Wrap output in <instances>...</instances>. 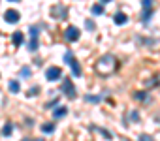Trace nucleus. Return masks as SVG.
Listing matches in <instances>:
<instances>
[{
    "label": "nucleus",
    "mask_w": 160,
    "mask_h": 141,
    "mask_svg": "<svg viewBox=\"0 0 160 141\" xmlns=\"http://www.w3.org/2000/svg\"><path fill=\"white\" fill-rule=\"evenodd\" d=\"M119 68V60L113 56V55H104L96 60V72L102 75V77H108L111 74H115V70Z\"/></svg>",
    "instance_id": "f257e3e1"
},
{
    "label": "nucleus",
    "mask_w": 160,
    "mask_h": 141,
    "mask_svg": "<svg viewBox=\"0 0 160 141\" xmlns=\"http://www.w3.org/2000/svg\"><path fill=\"white\" fill-rule=\"evenodd\" d=\"M51 17L53 19H66L68 17V8L64 6V4H55V6H51Z\"/></svg>",
    "instance_id": "f03ea898"
},
{
    "label": "nucleus",
    "mask_w": 160,
    "mask_h": 141,
    "mask_svg": "<svg viewBox=\"0 0 160 141\" xmlns=\"http://www.w3.org/2000/svg\"><path fill=\"white\" fill-rule=\"evenodd\" d=\"M60 90H62V92H64L68 98H75V96H77V92H75V87H73V83H72V79H70V77H64V79H62Z\"/></svg>",
    "instance_id": "7ed1b4c3"
},
{
    "label": "nucleus",
    "mask_w": 160,
    "mask_h": 141,
    "mask_svg": "<svg viewBox=\"0 0 160 141\" xmlns=\"http://www.w3.org/2000/svg\"><path fill=\"white\" fill-rule=\"evenodd\" d=\"M45 77H47V81H58V79H62V70L58 68V66H49L47 70H45Z\"/></svg>",
    "instance_id": "20e7f679"
},
{
    "label": "nucleus",
    "mask_w": 160,
    "mask_h": 141,
    "mask_svg": "<svg viewBox=\"0 0 160 141\" xmlns=\"http://www.w3.org/2000/svg\"><path fill=\"white\" fill-rule=\"evenodd\" d=\"M64 38H66V41H77L79 38H81V30H79L77 27H68L64 30Z\"/></svg>",
    "instance_id": "39448f33"
},
{
    "label": "nucleus",
    "mask_w": 160,
    "mask_h": 141,
    "mask_svg": "<svg viewBox=\"0 0 160 141\" xmlns=\"http://www.w3.org/2000/svg\"><path fill=\"white\" fill-rule=\"evenodd\" d=\"M19 19H21V13L17 10H8L4 13V21L6 23H19Z\"/></svg>",
    "instance_id": "423d86ee"
},
{
    "label": "nucleus",
    "mask_w": 160,
    "mask_h": 141,
    "mask_svg": "<svg viewBox=\"0 0 160 141\" xmlns=\"http://www.w3.org/2000/svg\"><path fill=\"white\" fill-rule=\"evenodd\" d=\"M113 23H115V25H119V27H122V25H126V23H128V15H126V13H122V12H117V13L113 15Z\"/></svg>",
    "instance_id": "0eeeda50"
},
{
    "label": "nucleus",
    "mask_w": 160,
    "mask_h": 141,
    "mask_svg": "<svg viewBox=\"0 0 160 141\" xmlns=\"http://www.w3.org/2000/svg\"><path fill=\"white\" fill-rule=\"evenodd\" d=\"M70 68H72V75H73V77H81V66H79V62L75 60V56L72 58Z\"/></svg>",
    "instance_id": "6e6552de"
},
{
    "label": "nucleus",
    "mask_w": 160,
    "mask_h": 141,
    "mask_svg": "<svg viewBox=\"0 0 160 141\" xmlns=\"http://www.w3.org/2000/svg\"><path fill=\"white\" fill-rule=\"evenodd\" d=\"M134 100H139V102H151V96H149V90H138L132 94Z\"/></svg>",
    "instance_id": "1a4fd4ad"
},
{
    "label": "nucleus",
    "mask_w": 160,
    "mask_h": 141,
    "mask_svg": "<svg viewBox=\"0 0 160 141\" xmlns=\"http://www.w3.org/2000/svg\"><path fill=\"white\" fill-rule=\"evenodd\" d=\"M23 41H25V34H23L21 30L13 32V36H12V43H13V45H23Z\"/></svg>",
    "instance_id": "9d476101"
},
{
    "label": "nucleus",
    "mask_w": 160,
    "mask_h": 141,
    "mask_svg": "<svg viewBox=\"0 0 160 141\" xmlns=\"http://www.w3.org/2000/svg\"><path fill=\"white\" fill-rule=\"evenodd\" d=\"M151 17H152V8H143V12H141V21L147 25V23L151 21Z\"/></svg>",
    "instance_id": "9b49d317"
},
{
    "label": "nucleus",
    "mask_w": 160,
    "mask_h": 141,
    "mask_svg": "<svg viewBox=\"0 0 160 141\" xmlns=\"http://www.w3.org/2000/svg\"><path fill=\"white\" fill-rule=\"evenodd\" d=\"M68 115V107H57V109H53V117L55 119H62V117H66Z\"/></svg>",
    "instance_id": "f8f14e48"
},
{
    "label": "nucleus",
    "mask_w": 160,
    "mask_h": 141,
    "mask_svg": "<svg viewBox=\"0 0 160 141\" xmlns=\"http://www.w3.org/2000/svg\"><path fill=\"white\" fill-rule=\"evenodd\" d=\"M40 130H42V134H53L55 132V122H43L40 126Z\"/></svg>",
    "instance_id": "ddd939ff"
},
{
    "label": "nucleus",
    "mask_w": 160,
    "mask_h": 141,
    "mask_svg": "<svg viewBox=\"0 0 160 141\" xmlns=\"http://www.w3.org/2000/svg\"><path fill=\"white\" fill-rule=\"evenodd\" d=\"M12 132H13V122H10V120H8V122L2 126V135H4V137H10V135H12Z\"/></svg>",
    "instance_id": "4468645a"
},
{
    "label": "nucleus",
    "mask_w": 160,
    "mask_h": 141,
    "mask_svg": "<svg viewBox=\"0 0 160 141\" xmlns=\"http://www.w3.org/2000/svg\"><path fill=\"white\" fill-rule=\"evenodd\" d=\"M8 89H10V92H12V94H17V92H19V89H21V85H19V81H17V79H12V81H10V85H8Z\"/></svg>",
    "instance_id": "2eb2a0df"
},
{
    "label": "nucleus",
    "mask_w": 160,
    "mask_h": 141,
    "mask_svg": "<svg viewBox=\"0 0 160 141\" xmlns=\"http://www.w3.org/2000/svg\"><path fill=\"white\" fill-rule=\"evenodd\" d=\"M104 100V94H100V96H92V94H87L85 96V102H89V104H100Z\"/></svg>",
    "instance_id": "dca6fc26"
},
{
    "label": "nucleus",
    "mask_w": 160,
    "mask_h": 141,
    "mask_svg": "<svg viewBox=\"0 0 160 141\" xmlns=\"http://www.w3.org/2000/svg\"><path fill=\"white\" fill-rule=\"evenodd\" d=\"M19 75H21V77H23V79H28V77H30V75H32V70H30V68H28V66H23V68H21V70H19Z\"/></svg>",
    "instance_id": "f3484780"
},
{
    "label": "nucleus",
    "mask_w": 160,
    "mask_h": 141,
    "mask_svg": "<svg viewBox=\"0 0 160 141\" xmlns=\"http://www.w3.org/2000/svg\"><path fill=\"white\" fill-rule=\"evenodd\" d=\"M28 51L30 53H34V51H38V47H40V43H38V40H34V38H30V41H28Z\"/></svg>",
    "instance_id": "a211bd4d"
},
{
    "label": "nucleus",
    "mask_w": 160,
    "mask_h": 141,
    "mask_svg": "<svg viewBox=\"0 0 160 141\" xmlns=\"http://www.w3.org/2000/svg\"><path fill=\"white\" fill-rule=\"evenodd\" d=\"M28 34H30V38H34V40H38V36H40V27H30L28 28Z\"/></svg>",
    "instance_id": "6ab92c4d"
},
{
    "label": "nucleus",
    "mask_w": 160,
    "mask_h": 141,
    "mask_svg": "<svg viewBox=\"0 0 160 141\" xmlns=\"http://www.w3.org/2000/svg\"><path fill=\"white\" fill-rule=\"evenodd\" d=\"M128 119H130V122H139V111L132 109V111L128 113Z\"/></svg>",
    "instance_id": "aec40b11"
},
{
    "label": "nucleus",
    "mask_w": 160,
    "mask_h": 141,
    "mask_svg": "<svg viewBox=\"0 0 160 141\" xmlns=\"http://www.w3.org/2000/svg\"><path fill=\"white\" fill-rule=\"evenodd\" d=\"M92 15H104V6L102 4H94L92 6Z\"/></svg>",
    "instance_id": "412c9836"
},
{
    "label": "nucleus",
    "mask_w": 160,
    "mask_h": 141,
    "mask_svg": "<svg viewBox=\"0 0 160 141\" xmlns=\"http://www.w3.org/2000/svg\"><path fill=\"white\" fill-rule=\"evenodd\" d=\"M138 141H156L152 135H149V134H139L138 135Z\"/></svg>",
    "instance_id": "4be33fe9"
},
{
    "label": "nucleus",
    "mask_w": 160,
    "mask_h": 141,
    "mask_svg": "<svg viewBox=\"0 0 160 141\" xmlns=\"http://www.w3.org/2000/svg\"><path fill=\"white\" fill-rule=\"evenodd\" d=\"M85 28H87L89 32H92V30L96 28V25H94V21H91V19H87V21H85Z\"/></svg>",
    "instance_id": "5701e85b"
},
{
    "label": "nucleus",
    "mask_w": 160,
    "mask_h": 141,
    "mask_svg": "<svg viewBox=\"0 0 160 141\" xmlns=\"http://www.w3.org/2000/svg\"><path fill=\"white\" fill-rule=\"evenodd\" d=\"M38 94H40V89H38V87H32L30 90H27V96H28V98H32V96H38Z\"/></svg>",
    "instance_id": "b1692460"
},
{
    "label": "nucleus",
    "mask_w": 160,
    "mask_h": 141,
    "mask_svg": "<svg viewBox=\"0 0 160 141\" xmlns=\"http://www.w3.org/2000/svg\"><path fill=\"white\" fill-rule=\"evenodd\" d=\"M58 102H60V98H58V96H57V98H55V100H51V102H49V104H45V109H53V107H55V105H58Z\"/></svg>",
    "instance_id": "393cba45"
},
{
    "label": "nucleus",
    "mask_w": 160,
    "mask_h": 141,
    "mask_svg": "<svg viewBox=\"0 0 160 141\" xmlns=\"http://www.w3.org/2000/svg\"><path fill=\"white\" fill-rule=\"evenodd\" d=\"M72 58H73V53H72V51H66V53H64V62H66V64H70V62H72Z\"/></svg>",
    "instance_id": "a878e982"
},
{
    "label": "nucleus",
    "mask_w": 160,
    "mask_h": 141,
    "mask_svg": "<svg viewBox=\"0 0 160 141\" xmlns=\"http://www.w3.org/2000/svg\"><path fill=\"white\" fill-rule=\"evenodd\" d=\"M152 2L154 0H141V6L143 8H152Z\"/></svg>",
    "instance_id": "bb28decb"
},
{
    "label": "nucleus",
    "mask_w": 160,
    "mask_h": 141,
    "mask_svg": "<svg viewBox=\"0 0 160 141\" xmlns=\"http://www.w3.org/2000/svg\"><path fill=\"white\" fill-rule=\"evenodd\" d=\"M100 2H102V4H109V2H111V0H100Z\"/></svg>",
    "instance_id": "cd10ccee"
},
{
    "label": "nucleus",
    "mask_w": 160,
    "mask_h": 141,
    "mask_svg": "<svg viewBox=\"0 0 160 141\" xmlns=\"http://www.w3.org/2000/svg\"><path fill=\"white\" fill-rule=\"evenodd\" d=\"M25 141H32V139H25ZM34 141H43V139H34Z\"/></svg>",
    "instance_id": "c85d7f7f"
},
{
    "label": "nucleus",
    "mask_w": 160,
    "mask_h": 141,
    "mask_svg": "<svg viewBox=\"0 0 160 141\" xmlns=\"http://www.w3.org/2000/svg\"><path fill=\"white\" fill-rule=\"evenodd\" d=\"M156 122H160V113H158V115H156Z\"/></svg>",
    "instance_id": "c756f323"
},
{
    "label": "nucleus",
    "mask_w": 160,
    "mask_h": 141,
    "mask_svg": "<svg viewBox=\"0 0 160 141\" xmlns=\"http://www.w3.org/2000/svg\"><path fill=\"white\" fill-rule=\"evenodd\" d=\"M156 79H158V87H160V74H158V75H156Z\"/></svg>",
    "instance_id": "7c9ffc66"
},
{
    "label": "nucleus",
    "mask_w": 160,
    "mask_h": 141,
    "mask_svg": "<svg viewBox=\"0 0 160 141\" xmlns=\"http://www.w3.org/2000/svg\"><path fill=\"white\" fill-rule=\"evenodd\" d=\"M8 2H21V0H8Z\"/></svg>",
    "instance_id": "2f4dec72"
}]
</instances>
